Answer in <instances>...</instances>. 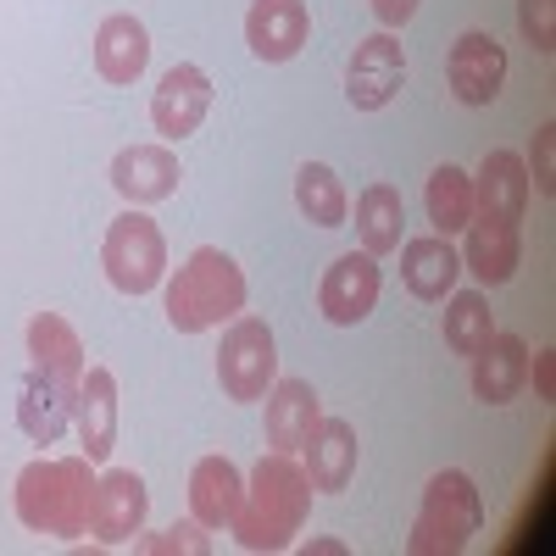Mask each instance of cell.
Wrapping results in <instances>:
<instances>
[{
    "mask_svg": "<svg viewBox=\"0 0 556 556\" xmlns=\"http://www.w3.org/2000/svg\"><path fill=\"white\" fill-rule=\"evenodd\" d=\"M306 506H312L306 473L285 451H273V456L256 462V473H251V484L240 495V513H235L228 529H235V540L245 551H285L301 534V523H306Z\"/></svg>",
    "mask_w": 556,
    "mask_h": 556,
    "instance_id": "6da1fadb",
    "label": "cell"
},
{
    "mask_svg": "<svg viewBox=\"0 0 556 556\" xmlns=\"http://www.w3.org/2000/svg\"><path fill=\"white\" fill-rule=\"evenodd\" d=\"M89 495H96L89 456H39L17 473V523L34 534L78 540L89 534Z\"/></svg>",
    "mask_w": 556,
    "mask_h": 556,
    "instance_id": "7a4b0ae2",
    "label": "cell"
},
{
    "mask_svg": "<svg viewBox=\"0 0 556 556\" xmlns=\"http://www.w3.org/2000/svg\"><path fill=\"white\" fill-rule=\"evenodd\" d=\"M167 323L178 334H206V329H223L245 312V273L235 256H223L217 245H201L190 262H184L173 278H167Z\"/></svg>",
    "mask_w": 556,
    "mask_h": 556,
    "instance_id": "3957f363",
    "label": "cell"
},
{
    "mask_svg": "<svg viewBox=\"0 0 556 556\" xmlns=\"http://www.w3.org/2000/svg\"><path fill=\"white\" fill-rule=\"evenodd\" d=\"M479 523H484V501H479L473 479L456 468L434 473L424 490V506H417V523L406 534V551L412 556H456V551H468Z\"/></svg>",
    "mask_w": 556,
    "mask_h": 556,
    "instance_id": "277c9868",
    "label": "cell"
},
{
    "mask_svg": "<svg viewBox=\"0 0 556 556\" xmlns=\"http://www.w3.org/2000/svg\"><path fill=\"white\" fill-rule=\"evenodd\" d=\"M101 267L112 278V290L117 295H151L162 285V273H167V240H162V228L128 206L123 217H112L106 228V245H101Z\"/></svg>",
    "mask_w": 556,
    "mask_h": 556,
    "instance_id": "5b68a950",
    "label": "cell"
},
{
    "mask_svg": "<svg viewBox=\"0 0 556 556\" xmlns=\"http://www.w3.org/2000/svg\"><path fill=\"white\" fill-rule=\"evenodd\" d=\"M278 379V345H273V329L262 317H235L223 334V351H217V384L228 401H262Z\"/></svg>",
    "mask_w": 556,
    "mask_h": 556,
    "instance_id": "8992f818",
    "label": "cell"
},
{
    "mask_svg": "<svg viewBox=\"0 0 556 556\" xmlns=\"http://www.w3.org/2000/svg\"><path fill=\"white\" fill-rule=\"evenodd\" d=\"M379 290H384L379 256H367V251H345V256H334V262H329V273H323V285H317V306H323V317H329L334 329H356V323L374 317Z\"/></svg>",
    "mask_w": 556,
    "mask_h": 556,
    "instance_id": "52a82bcc",
    "label": "cell"
},
{
    "mask_svg": "<svg viewBox=\"0 0 556 556\" xmlns=\"http://www.w3.org/2000/svg\"><path fill=\"white\" fill-rule=\"evenodd\" d=\"M401 84H406V51H401V39L390 28L367 34L356 45L351 67H345V101L356 112H384L401 96Z\"/></svg>",
    "mask_w": 556,
    "mask_h": 556,
    "instance_id": "ba28073f",
    "label": "cell"
},
{
    "mask_svg": "<svg viewBox=\"0 0 556 556\" xmlns=\"http://www.w3.org/2000/svg\"><path fill=\"white\" fill-rule=\"evenodd\" d=\"M146 513H151V490L134 468H112L96 479V495H89V534L101 545H123L146 529Z\"/></svg>",
    "mask_w": 556,
    "mask_h": 556,
    "instance_id": "9c48e42d",
    "label": "cell"
},
{
    "mask_svg": "<svg viewBox=\"0 0 556 556\" xmlns=\"http://www.w3.org/2000/svg\"><path fill=\"white\" fill-rule=\"evenodd\" d=\"M445 84H451V96L462 106H490L501 96V84H506V51H501V39L484 34V28H468V34L451 45V56H445Z\"/></svg>",
    "mask_w": 556,
    "mask_h": 556,
    "instance_id": "30bf717a",
    "label": "cell"
},
{
    "mask_svg": "<svg viewBox=\"0 0 556 556\" xmlns=\"http://www.w3.org/2000/svg\"><path fill=\"white\" fill-rule=\"evenodd\" d=\"M312 39V12L306 0H251L245 12V45L256 62H295L301 45Z\"/></svg>",
    "mask_w": 556,
    "mask_h": 556,
    "instance_id": "8fae6325",
    "label": "cell"
},
{
    "mask_svg": "<svg viewBox=\"0 0 556 556\" xmlns=\"http://www.w3.org/2000/svg\"><path fill=\"white\" fill-rule=\"evenodd\" d=\"M206 106H212V78L195 62H178L162 73L156 96H151V123L162 139H190L206 123Z\"/></svg>",
    "mask_w": 556,
    "mask_h": 556,
    "instance_id": "7c38bea8",
    "label": "cell"
},
{
    "mask_svg": "<svg viewBox=\"0 0 556 556\" xmlns=\"http://www.w3.org/2000/svg\"><path fill=\"white\" fill-rule=\"evenodd\" d=\"M356 429L345 424V417H317L312 424V434H306V445H301V473H306V484L312 490H323V495H340L345 484H351V473H356Z\"/></svg>",
    "mask_w": 556,
    "mask_h": 556,
    "instance_id": "4fadbf2b",
    "label": "cell"
},
{
    "mask_svg": "<svg viewBox=\"0 0 556 556\" xmlns=\"http://www.w3.org/2000/svg\"><path fill=\"white\" fill-rule=\"evenodd\" d=\"M73 424H78L89 462L112 456V445H117V379H112V367H84L78 395H73Z\"/></svg>",
    "mask_w": 556,
    "mask_h": 556,
    "instance_id": "5bb4252c",
    "label": "cell"
},
{
    "mask_svg": "<svg viewBox=\"0 0 556 556\" xmlns=\"http://www.w3.org/2000/svg\"><path fill=\"white\" fill-rule=\"evenodd\" d=\"M462 273H473L479 285H506L518 273V217H495L473 212L468 223V245H462Z\"/></svg>",
    "mask_w": 556,
    "mask_h": 556,
    "instance_id": "9a60e30c",
    "label": "cell"
},
{
    "mask_svg": "<svg viewBox=\"0 0 556 556\" xmlns=\"http://www.w3.org/2000/svg\"><path fill=\"white\" fill-rule=\"evenodd\" d=\"M178 156L167 146H128L117 151L112 162V190L128 201V206H156L178 190Z\"/></svg>",
    "mask_w": 556,
    "mask_h": 556,
    "instance_id": "2e32d148",
    "label": "cell"
},
{
    "mask_svg": "<svg viewBox=\"0 0 556 556\" xmlns=\"http://www.w3.org/2000/svg\"><path fill=\"white\" fill-rule=\"evenodd\" d=\"M28 367H39L45 379H56L62 390L78 395V379H84V340L67 317L56 312H34L28 317Z\"/></svg>",
    "mask_w": 556,
    "mask_h": 556,
    "instance_id": "e0dca14e",
    "label": "cell"
},
{
    "mask_svg": "<svg viewBox=\"0 0 556 556\" xmlns=\"http://www.w3.org/2000/svg\"><path fill=\"white\" fill-rule=\"evenodd\" d=\"M468 362H473V395L484 406H506L529 384V340H518V334H490L484 351Z\"/></svg>",
    "mask_w": 556,
    "mask_h": 556,
    "instance_id": "ac0fdd59",
    "label": "cell"
},
{
    "mask_svg": "<svg viewBox=\"0 0 556 556\" xmlns=\"http://www.w3.org/2000/svg\"><path fill=\"white\" fill-rule=\"evenodd\" d=\"M462 278V256L445 235H424V240H406L401 245V285L417 301H445Z\"/></svg>",
    "mask_w": 556,
    "mask_h": 556,
    "instance_id": "d6986e66",
    "label": "cell"
},
{
    "mask_svg": "<svg viewBox=\"0 0 556 556\" xmlns=\"http://www.w3.org/2000/svg\"><path fill=\"white\" fill-rule=\"evenodd\" d=\"M240 495H245V479L228 456H201L195 473H190V513L201 529H228L240 513Z\"/></svg>",
    "mask_w": 556,
    "mask_h": 556,
    "instance_id": "ffe728a7",
    "label": "cell"
},
{
    "mask_svg": "<svg viewBox=\"0 0 556 556\" xmlns=\"http://www.w3.org/2000/svg\"><path fill=\"white\" fill-rule=\"evenodd\" d=\"M17 424L34 445H56L62 429L73 424V390H62L56 379H45L39 367H28L17 384Z\"/></svg>",
    "mask_w": 556,
    "mask_h": 556,
    "instance_id": "44dd1931",
    "label": "cell"
},
{
    "mask_svg": "<svg viewBox=\"0 0 556 556\" xmlns=\"http://www.w3.org/2000/svg\"><path fill=\"white\" fill-rule=\"evenodd\" d=\"M151 62V34L139 17L128 12H112L101 28H96V73L106 84H134L139 73H146Z\"/></svg>",
    "mask_w": 556,
    "mask_h": 556,
    "instance_id": "7402d4cb",
    "label": "cell"
},
{
    "mask_svg": "<svg viewBox=\"0 0 556 556\" xmlns=\"http://www.w3.org/2000/svg\"><path fill=\"white\" fill-rule=\"evenodd\" d=\"M317 417L323 412H317V395H312L306 379H273V390H267V445L273 451L295 456Z\"/></svg>",
    "mask_w": 556,
    "mask_h": 556,
    "instance_id": "603a6c76",
    "label": "cell"
},
{
    "mask_svg": "<svg viewBox=\"0 0 556 556\" xmlns=\"http://www.w3.org/2000/svg\"><path fill=\"white\" fill-rule=\"evenodd\" d=\"M523 206H529V162L518 151H490L473 178V212L523 217Z\"/></svg>",
    "mask_w": 556,
    "mask_h": 556,
    "instance_id": "cb8c5ba5",
    "label": "cell"
},
{
    "mask_svg": "<svg viewBox=\"0 0 556 556\" xmlns=\"http://www.w3.org/2000/svg\"><path fill=\"white\" fill-rule=\"evenodd\" d=\"M401 228H406V201L395 184H367L356 195V240L367 256H390L401 251Z\"/></svg>",
    "mask_w": 556,
    "mask_h": 556,
    "instance_id": "d4e9b609",
    "label": "cell"
},
{
    "mask_svg": "<svg viewBox=\"0 0 556 556\" xmlns=\"http://www.w3.org/2000/svg\"><path fill=\"white\" fill-rule=\"evenodd\" d=\"M424 201H429V223H434V235H462V228L473 223V178L462 173L456 162H445V167H434L429 173V190H424Z\"/></svg>",
    "mask_w": 556,
    "mask_h": 556,
    "instance_id": "484cf974",
    "label": "cell"
},
{
    "mask_svg": "<svg viewBox=\"0 0 556 556\" xmlns=\"http://www.w3.org/2000/svg\"><path fill=\"white\" fill-rule=\"evenodd\" d=\"M295 206H301V217L317 223V228H345L351 201H345L340 173L323 167V162H306V167L295 173Z\"/></svg>",
    "mask_w": 556,
    "mask_h": 556,
    "instance_id": "4316f807",
    "label": "cell"
},
{
    "mask_svg": "<svg viewBox=\"0 0 556 556\" xmlns=\"http://www.w3.org/2000/svg\"><path fill=\"white\" fill-rule=\"evenodd\" d=\"M490 334H495V312H490V301H484L479 290L451 295V306H445V345H451L456 356H479Z\"/></svg>",
    "mask_w": 556,
    "mask_h": 556,
    "instance_id": "83f0119b",
    "label": "cell"
},
{
    "mask_svg": "<svg viewBox=\"0 0 556 556\" xmlns=\"http://www.w3.org/2000/svg\"><path fill=\"white\" fill-rule=\"evenodd\" d=\"M518 28L534 51H556V0H518Z\"/></svg>",
    "mask_w": 556,
    "mask_h": 556,
    "instance_id": "f1b7e54d",
    "label": "cell"
},
{
    "mask_svg": "<svg viewBox=\"0 0 556 556\" xmlns=\"http://www.w3.org/2000/svg\"><path fill=\"white\" fill-rule=\"evenodd\" d=\"M134 551H146V556H156V551L206 556V551H212V540L201 534V523H178V529H167V534H139V540H134Z\"/></svg>",
    "mask_w": 556,
    "mask_h": 556,
    "instance_id": "f546056e",
    "label": "cell"
},
{
    "mask_svg": "<svg viewBox=\"0 0 556 556\" xmlns=\"http://www.w3.org/2000/svg\"><path fill=\"white\" fill-rule=\"evenodd\" d=\"M551 151H556V128L545 123V128L534 134V184H540V195H551V190H556V167H551Z\"/></svg>",
    "mask_w": 556,
    "mask_h": 556,
    "instance_id": "4dcf8cb0",
    "label": "cell"
},
{
    "mask_svg": "<svg viewBox=\"0 0 556 556\" xmlns=\"http://www.w3.org/2000/svg\"><path fill=\"white\" fill-rule=\"evenodd\" d=\"M374 17H379V28H406L412 17H417V0H374Z\"/></svg>",
    "mask_w": 556,
    "mask_h": 556,
    "instance_id": "1f68e13d",
    "label": "cell"
},
{
    "mask_svg": "<svg viewBox=\"0 0 556 556\" xmlns=\"http://www.w3.org/2000/svg\"><path fill=\"white\" fill-rule=\"evenodd\" d=\"M529 374H534V390H540V401H551V395H556V351H540V356H529Z\"/></svg>",
    "mask_w": 556,
    "mask_h": 556,
    "instance_id": "d6a6232c",
    "label": "cell"
}]
</instances>
